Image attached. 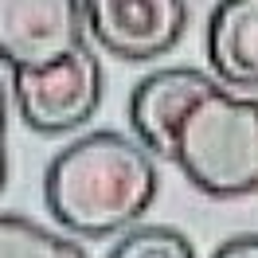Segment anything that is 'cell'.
I'll return each mask as SVG.
<instances>
[{
	"label": "cell",
	"instance_id": "obj_1",
	"mask_svg": "<svg viewBox=\"0 0 258 258\" xmlns=\"http://www.w3.org/2000/svg\"><path fill=\"white\" fill-rule=\"evenodd\" d=\"M161 188L157 157L137 137L94 129L55 153L43 200L59 227L79 239H110L145 219Z\"/></svg>",
	"mask_w": 258,
	"mask_h": 258
},
{
	"label": "cell",
	"instance_id": "obj_2",
	"mask_svg": "<svg viewBox=\"0 0 258 258\" xmlns=\"http://www.w3.org/2000/svg\"><path fill=\"white\" fill-rule=\"evenodd\" d=\"M180 172L211 200H239L258 192V98L219 86L204 98L176 137Z\"/></svg>",
	"mask_w": 258,
	"mask_h": 258
},
{
	"label": "cell",
	"instance_id": "obj_3",
	"mask_svg": "<svg viewBox=\"0 0 258 258\" xmlns=\"http://www.w3.org/2000/svg\"><path fill=\"white\" fill-rule=\"evenodd\" d=\"M20 121L43 137H63L82 129L102 106L106 71L98 51L86 43L71 59L39 71H8Z\"/></svg>",
	"mask_w": 258,
	"mask_h": 258
},
{
	"label": "cell",
	"instance_id": "obj_4",
	"mask_svg": "<svg viewBox=\"0 0 258 258\" xmlns=\"http://www.w3.org/2000/svg\"><path fill=\"white\" fill-rule=\"evenodd\" d=\"M82 0H0V55L8 71H39L86 47Z\"/></svg>",
	"mask_w": 258,
	"mask_h": 258
},
{
	"label": "cell",
	"instance_id": "obj_5",
	"mask_svg": "<svg viewBox=\"0 0 258 258\" xmlns=\"http://www.w3.org/2000/svg\"><path fill=\"white\" fill-rule=\"evenodd\" d=\"M82 8L90 39L125 63H153L188 32V0H82Z\"/></svg>",
	"mask_w": 258,
	"mask_h": 258
},
{
	"label": "cell",
	"instance_id": "obj_6",
	"mask_svg": "<svg viewBox=\"0 0 258 258\" xmlns=\"http://www.w3.org/2000/svg\"><path fill=\"white\" fill-rule=\"evenodd\" d=\"M219 86L223 82L200 67H161V71L145 75L129 94V125L137 133V141L157 161H172L176 137L188 121V113Z\"/></svg>",
	"mask_w": 258,
	"mask_h": 258
},
{
	"label": "cell",
	"instance_id": "obj_7",
	"mask_svg": "<svg viewBox=\"0 0 258 258\" xmlns=\"http://www.w3.org/2000/svg\"><path fill=\"white\" fill-rule=\"evenodd\" d=\"M204 55L227 90H258V0H219L211 8Z\"/></svg>",
	"mask_w": 258,
	"mask_h": 258
},
{
	"label": "cell",
	"instance_id": "obj_8",
	"mask_svg": "<svg viewBox=\"0 0 258 258\" xmlns=\"http://www.w3.org/2000/svg\"><path fill=\"white\" fill-rule=\"evenodd\" d=\"M75 246V239H63L24 215L0 219V258H71Z\"/></svg>",
	"mask_w": 258,
	"mask_h": 258
},
{
	"label": "cell",
	"instance_id": "obj_9",
	"mask_svg": "<svg viewBox=\"0 0 258 258\" xmlns=\"http://www.w3.org/2000/svg\"><path fill=\"white\" fill-rule=\"evenodd\" d=\"M106 258H196V246L176 227H129Z\"/></svg>",
	"mask_w": 258,
	"mask_h": 258
},
{
	"label": "cell",
	"instance_id": "obj_10",
	"mask_svg": "<svg viewBox=\"0 0 258 258\" xmlns=\"http://www.w3.org/2000/svg\"><path fill=\"white\" fill-rule=\"evenodd\" d=\"M211 258H258V235H235L215 246Z\"/></svg>",
	"mask_w": 258,
	"mask_h": 258
},
{
	"label": "cell",
	"instance_id": "obj_11",
	"mask_svg": "<svg viewBox=\"0 0 258 258\" xmlns=\"http://www.w3.org/2000/svg\"><path fill=\"white\" fill-rule=\"evenodd\" d=\"M71 258H90V254H86V250H82V246H75V254H71Z\"/></svg>",
	"mask_w": 258,
	"mask_h": 258
}]
</instances>
